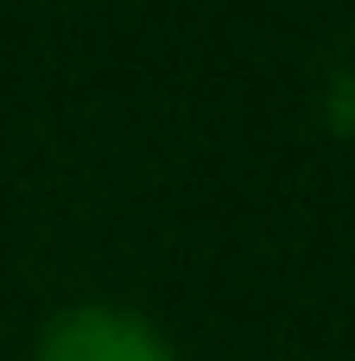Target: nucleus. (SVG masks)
<instances>
[{"mask_svg":"<svg viewBox=\"0 0 355 361\" xmlns=\"http://www.w3.org/2000/svg\"><path fill=\"white\" fill-rule=\"evenodd\" d=\"M32 361H178V349L152 317L89 298V305H64L38 330Z\"/></svg>","mask_w":355,"mask_h":361,"instance_id":"nucleus-1","label":"nucleus"}]
</instances>
